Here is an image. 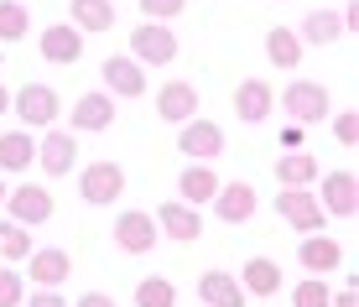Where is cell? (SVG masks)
Listing matches in <instances>:
<instances>
[{
  "mask_svg": "<svg viewBox=\"0 0 359 307\" xmlns=\"http://www.w3.org/2000/svg\"><path fill=\"white\" fill-rule=\"evenodd\" d=\"M36 47H42L47 63H79L83 57V32L73 27V21H57V27H47L36 36Z\"/></svg>",
  "mask_w": 359,
  "mask_h": 307,
  "instance_id": "obj_11",
  "label": "cell"
},
{
  "mask_svg": "<svg viewBox=\"0 0 359 307\" xmlns=\"http://www.w3.org/2000/svg\"><path fill=\"white\" fill-rule=\"evenodd\" d=\"M271 109H276V89H271V83H261V79H245L240 89H234V115H240L245 125H261Z\"/></svg>",
  "mask_w": 359,
  "mask_h": 307,
  "instance_id": "obj_13",
  "label": "cell"
},
{
  "mask_svg": "<svg viewBox=\"0 0 359 307\" xmlns=\"http://www.w3.org/2000/svg\"><path fill=\"white\" fill-rule=\"evenodd\" d=\"M318 203H323V214H328V219H354V208H359L354 172H328L323 188H318Z\"/></svg>",
  "mask_w": 359,
  "mask_h": 307,
  "instance_id": "obj_9",
  "label": "cell"
},
{
  "mask_svg": "<svg viewBox=\"0 0 359 307\" xmlns=\"http://www.w3.org/2000/svg\"><path fill=\"white\" fill-rule=\"evenodd\" d=\"M6 193H11V188H6V177H0V203H6Z\"/></svg>",
  "mask_w": 359,
  "mask_h": 307,
  "instance_id": "obj_40",
  "label": "cell"
},
{
  "mask_svg": "<svg viewBox=\"0 0 359 307\" xmlns=\"http://www.w3.org/2000/svg\"><path fill=\"white\" fill-rule=\"evenodd\" d=\"M281 146H287V151H297V146H302V125H297V120L281 130Z\"/></svg>",
  "mask_w": 359,
  "mask_h": 307,
  "instance_id": "obj_36",
  "label": "cell"
},
{
  "mask_svg": "<svg viewBox=\"0 0 359 307\" xmlns=\"http://www.w3.org/2000/svg\"><path fill=\"white\" fill-rule=\"evenodd\" d=\"M73 27L79 32H109L115 27V0H73Z\"/></svg>",
  "mask_w": 359,
  "mask_h": 307,
  "instance_id": "obj_26",
  "label": "cell"
},
{
  "mask_svg": "<svg viewBox=\"0 0 359 307\" xmlns=\"http://www.w3.org/2000/svg\"><path fill=\"white\" fill-rule=\"evenodd\" d=\"M104 89L120 94V100H135V94H146V73L135 57H104Z\"/></svg>",
  "mask_w": 359,
  "mask_h": 307,
  "instance_id": "obj_18",
  "label": "cell"
},
{
  "mask_svg": "<svg viewBox=\"0 0 359 307\" xmlns=\"http://www.w3.org/2000/svg\"><path fill=\"white\" fill-rule=\"evenodd\" d=\"M27 261H32V281L36 287H63V281L73 276L68 250H36V255H27Z\"/></svg>",
  "mask_w": 359,
  "mask_h": 307,
  "instance_id": "obj_21",
  "label": "cell"
},
{
  "mask_svg": "<svg viewBox=\"0 0 359 307\" xmlns=\"http://www.w3.org/2000/svg\"><path fill=\"white\" fill-rule=\"evenodd\" d=\"M302 36H297L292 27H271L266 32V57H271V63H276V68H297V63H302Z\"/></svg>",
  "mask_w": 359,
  "mask_h": 307,
  "instance_id": "obj_25",
  "label": "cell"
},
{
  "mask_svg": "<svg viewBox=\"0 0 359 307\" xmlns=\"http://www.w3.org/2000/svg\"><path fill=\"white\" fill-rule=\"evenodd\" d=\"M115 245H120V250H130V255H146V250L156 245V219L141 214V208L120 214V219H115Z\"/></svg>",
  "mask_w": 359,
  "mask_h": 307,
  "instance_id": "obj_12",
  "label": "cell"
},
{
  "mask_svg": "<svg viewBox=\"0 0 359 307\" xmlns=\"http://www.w3.org/2000/svg\"><path fill=\"white\" fill-rule=\"evenodd\" d=\"M0 255H6V261H27V255H32L27 224H16V219H0Z\"/></svg>",
  "mask_w": 359,
  "mask_h": 307,
  "instance_id": "obj_29",
  "label": "cell"
},
{
  "mask_svg": "<svg viewBox=\"0 0 359 307\" xmlns=\"http://www.w3.org/2000/svg\"><path fill=\"white\" fill-rule=\"evenodd\" d=\"M21 307H68V297H57V287H36V297Z\"/></svg>",
  "mask_w": 359,
  "mask_h": 307,
  "instance_id": "obj_35",
  "label": "cell"
},
{
  "mask_svg": "<svg viewBox=\"0 0 359 307\" xmlns=\"http://www.w3.org/2000/svg\"><path fill=\"white\" fill-rule=\"evenodd\" d=\"M297 261H302L307 276H328V271H339V266H344V250L328 235H318V229H313V235L302 240V250H297Z\"/></svg>",
  "mask_w": 359,
  "mask_h": 307,
  "instance_id": "obj_16",
  "label": "cell"
},
{
  "mask_svg": "<svg viewBox=\"0 0 359 307\" xmlns=\"http://www.w3.org/2000/svg\"><path fill=\"white\" fill-rule=\"evenodd\" d=\"M328 307H359V297H354V287H344V292H339V297H333Z\"/></svg>",
  "mask_w": 359,
  "mask_h": 307,
  "instance_id": "obj_38",
  "label": "cell"
},
{
  "mask_svg": "<svg viewBox=\"0 0 359 307\" xmlns=\"http://www.w3.org/2000/svg\"><path fill=\"white\" fill-rule=\"evenodd\" d=\"M276 177H281V188H307V182H318L323 172H318V162L297 146V151H281V162H276Z\"/></svg>",
  "mask_w": 359,
  "mask_h": 307,
  "instance_id": "obj_24",
  "label": "cell"
},
{
  "mask_svg": "<svg viewBox=\"0 0 359 307\" xmlns=\"http://www.w3.org/2000/svg\"><path fill=\"white\" fill-rule=\"evenodd\" d=\"M156 115L167 120V125H182V120L198 115V89L193 83H162V94H156Z\"/></svg>",
  "mask_w": 359,
  "mask_h": 307,
  "instance_id": "obj_17",
  "label": "cell"
},
{
  "mask_svg": "<svg viewBox=\"0 0 359 307\" xmlns=\"http://www.w3.org/2000/svg\"><path fill=\"white\" fill-rule=\"evenodd\" d=\"M151 219L162 224V235L177 240V245H193L198 235H203V219H198L193 203H162V214H151Z\"/></svg>",
  "mask_w": 359,
  "mask_h": 307,
  "instance_id": "obj_15",
  "label": "cell"
},
{
  "mask_svg": "<svg viewBox=\"0 0 359 307\" xmlns=\"http://www.w3.org/2000/svg\"><path fill=\"white\" fill-rule=\"evenodd\" d=\"M36 162H42L47 177H68L73 162H79V136H68V130H47V136L36 141Z\"/></svg>",
  "mask_w": 359,
  "mask_h": 307,
  "instance_id": "obj_8",
  "label": "cell"
},
{
  "mask_svg": "<svg viewBox=\"0 0 359 307\" xmlns=\"http://www.w3.org/2000/svg\"><path fill=\"white\" fill-rule=\"evenodd\" d=\"M297 36H302V42H313V47H333V42L344 36V16H339V11H313Z\"/></svg>",
  "mask_w": 359,
  "mask_h": 307,
  "instance_id": "obj_27",
  "label": "cell"
},
{
  "mask_svg": "<svg viewBox=\"0 0 359 307\" xmlns=\"http://www.w3.org/2000/svg\"><path fill=\"white\" fill-rule=\"evenodd\" d=\"M135 6H141L146 21H172V16H182V6H188V0H135Z\"/></svg>",
  "mask_w": 359,
  "mask_h": 307,
  "instance_id": "obj_32",
  "label": "cell"
},
{
  "mask_svg": "<svg viewBox=\"0 0 359 307\" xmlns=\"http://www.w3.org/2000/svg\"><path fill=\"white\" fill-rule=\"evenodd\" d=\"M177 151L193 156V162H214L219 151H224V130L214 125V120H182V136H177Z\"/></svg>",
  "mask_w": 359,
  "mask_h": 307,
  "instance_id": "obj_6",
  "label": "cell"
},
{
  "mask_svg": "<svg viewBox=\"0 0 359 307\" xmlns=\"http://www.w3.org/2000/svg\"><path fill=\"white\" fill-rule=\"evenodd\" d=\"M333 141H339V146H354L359 141V115H354V109L333 115Z\"/></svg>",
  "mask_w": 359,
  "mask_h": 307,
  "instance_id": "obj_34",
  "label": "cell"
},
{
  "mask_svg": "<svg viewBox=\"0 0 359 307\" xmlns=\"http://www.w3.org/2000/svg\"><path fill=\"white\" fill-rule=\"evenodd\" d=\"M276 214L287 219L292 229H302V235H313V229L328 224V214H323V203H318V193H307V188H281Z\"/></svg>",
  "mask_w": 359,
  "mask_h": 307,
  "instance_id": "obj_4",
  "label": "cell"
},
{
  "mask_svg": "<svg viewBox=\"0 0 359 307\" xmlns=\"http://www.w3.org/2000/svg\"><path fill=\"white\" fill-rule=\"evenodd\" d=\"M21 302H27V287H21V276L0 266V307H21Z\"/></svg>",
  "mask_w": 359,
  "mask_h": 307,
  "instance_id": "obj_33",
  "label": "cell"
},
{
  "mask_svg": "<svg viewBox=\"0 0 359 307\" xmlns=\"http://www.w3.org/2000/svg\"><path fill=\"white\" fill-rule=\"evenodd\" d=\"M177 188H182V203L203 208V203H214V193H219V172L208 167V162H193V167L177 177Z\"/></svg>",
  "mask_w": 359,
  "mask_h": 307,
  "instance_id": "obj_20",
  "label": "cell"
},
{
  "mask_svg": "<svg viewBox=\"0 0 359 307\" xmlns=\"http://www.w3.org/2000/svg\"><path fill=\"white\" fill-rule=\"evenodd\" d=\"M172 302H177V287L167 276H146L135 287V307H172Z\"/></svg>",
  "mask_w": 359,
  "mask_h": 307,
  "instance_id": "obj_30",
  "label": "cell"
},
{
  "mask_svg": "<svg viewBox=\"0 0 359 307\" xmlns=\"http://www.w3.org/2000/svg\"><path fill=\"white\" fill-rule=\"evenodd\" d=\"M214 208H219V219H224V224H245V219H250L255 208H261V198H255V188H250V182H219Z\"/></svg>",
  "mask_w": 359,
  "mask_h": 307,
  "instance_id": "obj_14",
  "label": "cell"
},
{
  "mask_svg": "<svg viewBox=\"0 0 359 307\" xmlns=\"http://www.w3.org/2000/svg\"><path fill=\"white\" fill-rule=\"evenodd\" d=\"M6 208H11V219H16V224H47V219H53V193L47 188H36V182H21L16 193H6Z\"/></svg>",
  "mask_w": 359,
  "mask_h": 307,
  "instance_id": "obj_7",
  "label": "cell"
},
{
  "mask_svg": "<svg viewBox=\"0 0 359 307\" xmlns=\"http://www.w3.org/2000/svg\"><path fill=\"white\" fill-rule=\"evenodd\" d=\"M130 53H135V63H172L177 57V36H172L167 21H141V27L130 32Z\"/></svg>",
  "mask_w": 359,
  "mask_h": 307,
  "instance_id": "obj_3",
  "label": "cell"
},
{
  "mask_svg": "<svg viewBox=\"0 0 359 307\" xmlns=\"http://www.w3.org/2000/svg\"><path fill=\"white\" fill-rule=\"evenodd\" d=\"M73 307H115V297H104V292H89V297H79Z\"/></svg>",
  "mask_w": 359,
  "mask_h": 307,
  "instance_id": "obj_37",
  "label": "cell"
},
{
  "mask_svg": "<svg viewBox=\"0 0 359 307\" xmlns=\"http://www.w3.org/2000/svg\"><path fill=\"white\" fill-rule=\"evenodd\" d=\"M32 162H36V136L6 130V136H0V172H27Z\"/></svg>",
  "mask_w": 359,
  "mask_h": 307,
  "instance_id": "obj_22",
  "label": "cell"
},
{
  "mask_svg": "<svg viewBox=\"0 0 359 307\" xmlns=\"http://www.w3.org/2000/svg\"><path fill=\"white\" fill-rule=\"evenodd\" d=\"M11 109H16L27 125H42V130H47L63 104H57V89H47V83H21V89L11 94Z\"/></svg>",
  "mask_w": 359,
  "mask_h": 307,
  "instance_id": "obj_5",
  "label": "cell"
},
{
  "mask_svg": "<svg viewBox=\"0 0 359 307\" xmlns=\"http://www.w3.org/2000/svg\"><path fill=\"white\" fill-rule=\"evenodd\" d=\"M250 297H276L281 292V266L266 261V255H255V261H245V281H240Z\"/></svg>",
  "mask_w": 359,
  "mask_h": 307,
  "instance_id": "obj_23",
  "label": "cell"
},
{
  "mask_svg": "<svg viewBox=\"0 0 359 307\" xmlns=\"http://www.w3.org/2000/svg\"><path fill=\"white\" fill-rule=\"evenodd\" d=\"M198 297H203V307H245V287L229 271H203L198 276Z\"/></svg>",
  "mask_w": 359,
  "mask_h": 307,
  "instance_id": "obj_19",
  "label": "cell"
},
{
  "mask_svg": "<svg viewBox=\"0 0 359 307\" xmlns=\"http://www.w3.org/2000/svg\"><path fill=\"white\" fill-rule=\"evenodd\" d=\"M328 302H333V292H328L323 276H307L292 287V307H328Z\"/></svg>",
  "mask_w": 359,
  "mask_h": 307,
  "instance_id": "obj_31",
  "label": "cell"
},
{
  "mask_svg": "<svg viewBox=\"0 0 359 307\" xmlns=\"http://www.w3.org/2000/svg\"><path fill=\"white\" fill-rule=\"evenodd\" d=\"M115 125V94H79L73 104V136H94V130Z\"/></svg>",
  "mask_w": 359,
  "mask_h": 307,
  "instance_id": "obj_10",
  "label": "cell"
},
{
  "mask_svg": "<svg viewBox=\"0 0 359 307\" xmlns=\"http://www.w3.org/2000/svg\"><path fill=\"white\" fill-rule=\"evenodd\" d=\"M6 109H11V89H0V115H6Z\"/></svg>",
  "mask_w": 359,
  "mask_h": 307,
  "instance_id": "obj_39",
  "label": "cell"
},
{
  "mask_svg": "<svg viewBox=\"0 0 359 307\" xmlns=\"http://www.w3.org/2000/svg\"><path fill=\"white\" fill-rule=\"evenodd\" d=\"M281 104H287V120H297V125H313V120H328V89L313 79H297L287 83V94H276Z\"/></svg>",
  "mask_w": 359,
  "mask_h": 307,
  "instance_id": "obj_2",
  "label": "cell"
},
{
  "mask_svg": "<svg viewBox=\"0 0 359 307\" xmlns=\"http://www.w3.org/2000/svg\"><path fill=\"white\" fill-rule=\"evenodd\" d=\"M32 32V16L21 0H0V42H21Z\"/></svg>",
  "mask_w": 359,
  "mask_h": 307,
  "instance_id": "obj_28",
  "label": "cell"
},
{
  "mask_svg": "<svg viewBox=\"0 0 359 307\" xmlns=\"http://www.w3.org/2000/svg\"><path fill=\"white\" fill-rule=\"evenodd\" d=\"M120 193H126V167L120 162H89L79 172V198L83 203L104 208V203H115Z\"/></svg>",
  "mask_w": 359,
  "mask_h": 307,
  "instance_id": "obj_1",
  "label": "cell"
}]
</instances>
